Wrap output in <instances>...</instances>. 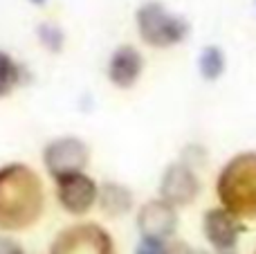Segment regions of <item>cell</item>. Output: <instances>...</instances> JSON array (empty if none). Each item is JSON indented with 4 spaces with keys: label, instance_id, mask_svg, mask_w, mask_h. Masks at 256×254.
Here are the masks:
<instances>
[{
    "label": "cell",
    "instance_id": "obj_14",
    "mask_svg": "<svg viewBox=\"0 0 256 254\" xmlns=\"http://www.w3.org/2000/svg\"><path fill=\"white\" fill-rule=\"evenodd\" d=\"M38 38L52 52H58L63 48V30L54 22H40L38 25Z\"/></svg>",
    "mask_w": 256,
    "mask_h": 254
},
{
    "label": "cell",
    "instance_id": "obj_6",
    "mask_svg": "<svg viewBox=\"0 0 256 254\" xmlns=\"http://www.w3.org/2000/svg\"><path fill=\"white\" fill-rule=\"evenodd\" d=\"M200 194V180L191 164L186 162H173L166 166L162 180H160V198L173 207H184L196 200Z\"/></svg>",
    "mask_w": 256,
    "mask_h": 254
},
{
    "label": "cell",
    "instance_id": "obj_19",
    "mask_svg": "<svg viewBox=\"0 0 256 254\" xmlns=\"http://www.w3.org/2000/svg\"><path fill=\"white\" fill-rule=\"evenodd\" d=\"M227 254H230V252H227Z\"/></svg>",
    "mask_w": 256,
    "mask_h": 254
},
{
    "label": "cell",
    "instance_id": "obj_8",
    "mask_svg": "<svg viewBox=\"0 0 256 254\" xmlns=\"http://www.w3.org/2000/svg\"><path fill=\"white\" fill-rule=\"evenodd\" d=\"M202 232L214 250L227 254L238 243V236L243 232V220L236 218L225 207H212L202 218Z\"/></svg>",
    "mask_w": 256,
    "mask_h": 254
},
{
    "label": "cell",
    "instance_id": "obj_3",
    "mask_svg": "<svg viewBox=\"0 0 256 254\" xmlns=\"http://www.w3.org/2000/svg\"><path fill=\"white\" fill-rule=\"evenodd\" d=\"M137 32L153 48H171L189 34V22L171 14L162 2L150 0L137 9Z\"/></svg>",
    "mask_w": 256,
    "mask_h": 254
},
{
    "label": "cell",
    "instance_id": "obj_12",
    "mask_svg": "<svg viewBox=\"0 0 256 254\" xmlns=\"http://www.w3.org/2000/svg\"><path fill=\"white\" fill-rule=\"evenodd\" d=\"M198 68L204 79H209V81L218 79V76L225 72V54H222L216 45H207V48L200 52Z\"/></svg>",
    "mask_w": 256,
    "mask_h": 254
},
{
    "label": "cell",
    "instance_id": "obj_17",
    "mask_svg": "<svg viewBox=\"0 0 256 254\" xmlns=\"http://www.w3.org/2000/svg\"><path fill=\"white\" fill-rule=\"evenodd\" d=\"M0 254H25V252H22V248L16 241H12L7 236H0Z\"/></svg>",
    "mask_w": 256,
    "mask_h": 254
},
{
    "label": "cell",
    "instance_id": "obj_1",
    "mask_svg": "<svg viewBox=\"0 0 256 254\" xmlns=\"http://www.w3.org/2000/svg\"><path fill=\"white\" fill-rule=\"evenodd\" d=\"M43 202V184L30 166L7 164L0 169V230L16 232L34 225Z\"/></svg>",
    "mask_w": 256,
    "mask_h": 254
},
{
    "label": "cell",
    "instance_id": "obj_15",
    "mask_svg": "<svg viewBox=\"0 0 256 254\" xmlns=\"http://www.w3.org/2000/svg\"><path fill=\"white\" fill-rule=\"evenodd\" d=\"M135 254H166V241H153V238H142L135 248Z\"/></svg>",
    "mask_w": 256,
    "mask_h": 254
},
{
    "label": "cell",
    "instance_id": "obj_4",
    "mask_svg": "<svg viewBox=\"0 0 256 254\" xmlns=\"http://www.w3.org/2000/svg\"><path fill=\"white\" fill-rule=\"evenodd\" d=\"M50 254H115V243L104 228L79 223L58 232Z\"/></svg>",
    "mask_w": 256,
    "mask_h": 254
},
{
    "label": "cell",
    "instance_id": "obj_9",
    "mask_svg": "<svg viewBox=\"0 0 256 254\" xmlns=\"http://www.w3.org/2000/svg\"><path fill=\"white\" fill-rule=\"evenodd\" d=\"M56 198L66 212L74 216H81L90 212V207L97 202L99 198V187L90 176L86 174H74L66 176V178L56 180Z\"/></svg>",
    "mask_w": 256,
    "mask_h": 254
},
{
    "label": "cell",
    "instance_id": "obj_11",
    "mask_svg": "<svg viewBox=\"0 0 256 254\" xmlns=\"http://www.w3.org/2000/svg\"><path fill=\"white\" fill-rule=\"evenodd\" d=\"M99 205H102V212L112 218L122 214H128L132 207V194L130 189L124 187V184L117 182H106L102 189H99Z\"/></svg>",
    "mask_w": 256,
    "mask_h": 254
},
{
    "label": "cell",
    "instance_id": "obj_18",
    "mask_svg": "<svg viewBox=\"0 0 256 254\" xmlns=\"http://www.w3.org/2000/svg\"><path fill=\"white\" fill-rule=\"evenodd\" d=\"M32 2H34V4H43L45 0H32Z\"/></svg>",
    "mask_w": 256,
    "mask_h": 254
},
{
    "label": "cell",
    "instance_id": "obj_7",
    "mask_svg": "<svg viewBox=\"0 0 256 254\" xmlns=\"http://www.w3.org/2000/svg\"><path fill=\"white\" fill-rule=\"evenodd\" d=\"M137 230L142 238L153 241H168L178 230V212L173 205L164 202L162 198H155L142 205L137 214Z\"/></svg>",
    "mask_w": 256,
    "mask_h": 254
},
{
    "label": "cell",
    "instance_id": "obj_5",
    "mask_svg": "<svg viewBox=\"0 0 256 254\" xmlns=\"http://www.w3.org/2000/svg\"><path fill=\"white\" fill-rule=\"evenodd\" d=\"M90 160L88 146L79 138H58L50 142L43 151L45 169L54 178H66V176L84 174L86 164Z\"/></svg>",
    "mask_w": 256,
    "mask_h": 254
},
{
    "label": "cell",
    "instance_id": "obj_2",
    "mask_svg": "<svg viewBox=\"0 0 256 254\" xmlns=\"http://www.w3.org/2000/svg\"><path fill=\"white\" fill-rule=\"evenodd\" d=\"M220 207L236 218H256V151L234 156L216 178Z\"/></svg>",
    "mask_w": 256,
    "mask_h": 254
},
{
    "label": "cell",
    "instance_id": "obj_16",
    "mask_svg": "<svg viewBox=\"0 0 256 254\" xmlns=\"http://www.w3.org/2000/svg\"><path fill=\"white\" fill-rule=\"evenodd\" d=\"M166 254H196L184 241H166Z\"/></svg>",
    "mask_w": 256,
    "mask_h": 254
},
{
    "label": "cell",
    "instance_id": "obj_13",
    "mask_svg": "<svg viewBox=\"0 0 256 254\" xmlns=\"http://www.w3.org/2000/svg\"><path fill=\"white\" fill-rule=\"evenodd\" d=\"M20 81V68L9 56L7 52L0 50V97H7Z\"/></svg>",
    "mask_w": 256,
    "mask_h": 254
},
{
    "label": "cell",
    "instance_id": "obj_10",
    "mask_svg": "<svg viewBox=\"0 0 256 254\" xmlns=\"http://www.w3.org/2000/svg\"><path fill=\"white\" fill-rule=\"evenodd\" d=\"M142 68H144V58L132 45H120L112 52L110 63H108V79L117 86V88H130L135 81L140 79Z\"/></svg>",
    "mask_w": 256,
    "mask_h": 254
}]
</instances>
